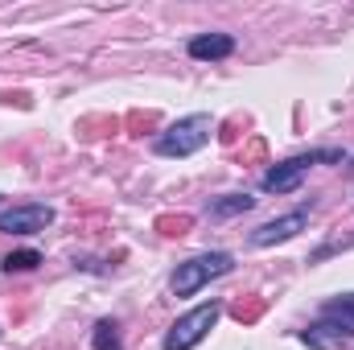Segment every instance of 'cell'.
Returning a JSON list of instances; mask_svg holds the SVG:
<instances>
[{
    "mask_svg": "<svg viewBox=\"0 0 354 350\" xmlns=\"http://www.w3.org/2000/svg\"><path fill=\"white\" fill-rule=\"evenodd\" d=\"M342 161H346L342 149H313V153L288 157V161L272 165V169L260 177V190H264V194H292V190H301V181H305V169H309V165H342Z\"/></svg>",
    "mask_w": 354,
    "mask_h": 350,
    "instance_id": "6da1fadb",
    "label": "cell"
},
{
    "mask_svg": "<svg viewBox=\"0 0 354 350\" xmlns=\"http://www.w3.org/2000/svg\"><path fill=\"white\" fill-rule=\"evenodd\" d=\"M210 128H214V120H210L206 111L185 116V120L169 124V128L153 140V153H157V157H194V153L210 140Z\"/></svg>",
    "mask_w": 354,
    "mask_h": 350,
    "instance_id": "7a4b0ae2",
    "label": "cell"
},
{
    "mask_svg": "<svg viewBox=\"0 0 354 350\" xmlns=\"http://www.w3.org/2000/svg\"><path fill=\"white\" fill-rule=\"evenodd\" d=\"M231 268H235V260H231L227 252H202V256H194V260L177 264L169 288H174V297H194L202 284H210L214 276H227Z\"/></svg>",
    "mask_w": 354,
    "mask_h": 350,
    "instance_id": "3957f363",
    "label": "cell"
},
{
    "mask_svg": "<svg viewBox=\"0 0 354 350\" xmlns=\"http://www.w3.org/2000/svg\"><path fill=\"white\" fill-rule=\"evenodd\" d=\"M218 317H223V305H218V301H206V305L189 309L185 317H177L174 326H169V334H165V350H194L210 330H214Z\"/></svg>",
    "mask_w": 354,
    "mask_h": 350,
    "instance_id": "277c9868",
    "label": "cell"
},
{
    "mask_svg": "<svg viewBox=\"0 0 354 350\" xmlns=\"http://www.w3.org/2000/svg\"><path fill=\"white\" fill-rule=\"evenodd\" d=\"M50 223H54V206H46V202H21V206L0 210L4 235H33V231H46Z\"/></svg>",
    "mask_w": 354,
    "mask_h": 350,
    "instance_id": "5b68a950",
    "label": "cell"
},
{
    "mask_svg": "<svg viewBox=\"0 0 354 350\" xmlns=\"http://www.w3.org/2000/svg\"><path fill=\"white\" fill-rule=\"evenodd\" d=\"M309 227V214L305 210H292V214H280V219H272L264 227H256L252 231V248H276V243H284V239H292L297 231H305Z\"/></svg>",
    "mask_w": 354,
    "mask_h": 350,
    "instance_id": "8992f818",
    "label": "cell"
},
{
    "mask_svg": "<svg viewBox=\"0 0 354 350\" xmlns=\"http://www.w3.org/2000/svg\"><path fill=\"white\" fill-rule=\"evenodd\" d=\"M317 322L334 326L342 338H354V293H342V297L326 301V305H322V313H317Z\"/></svg>",
    "mask_w": 354,
    "mask_h": 350,
    "instance_id": "52a82bcc",
    "label": "cell"
},
{
    "mask_svg": "<svg viewBox=\"0 0 354 350\" xmlns=\"http://www.w3.org/2000/svg\"><path fill=\"white\" fill-rule=\"evenodd\" d=\"M231 54H235L231 33H198L189 42V58H198V62H218V58H231Z\"/></svg>",
    "mask_w": 354,
    "mask_h": 350,
    "instance_id": "ba28073f",
    "label": "cell"
},
{
    "mask_svg": "<svg viewBox=\"0 0 354 350\" xmlns=\"http://www.w3.org/2000/svg\"><path fill=\"white\" fill-rule=\"evenodd\" d=\"M256 206V198L252 194H223V198H214L210 206H206V214L214 219V223H223V219H235V214H248Z\"/></svg>",
    "mask_w": 354,
    "mask_h": 350,
    "instance_id": "9c48e42d",
    "label": "cell"
},
{
    "mask_svg": "<svg viewBox=\"0 0 354 350\" xmlns=\"http://www.w3.org/2000/svg\"><path fill=\"white\" fill-rule=\"evenodd\" d=\"M301 342L309 350H334V347H342L346 338L334 330V326H326V322H313L309 330H301Z\"/></svg>",
    "mask_w": 354,
    "mask_h": 350,
    "instance_id": "30bf717a",
    "label": "cell"
},
{
    "mask_svg": "<svg viewBox=\"0 0 354 350\" xmlns=\"http://www.w3.org/2000/svg\"><path fill=\"white\" fill-rule=\"evenodd\" d=\"M91 347L95 350H124L120 347V330H115V322H95V330H91Z\"/></svg>",
    "mask_w": 354,
    "mask_h": 350,
    "instance_id": "8fae6325",
    "label": "cell"
},
{
    "mask_svg": "<svg viewBox=\"0 0 354 350\" xmlns=\"http://www.w3.org/2000/svg\"><path fill=\"white\" fill-rule=\"evenodd\" d=\"M37 264H41V252H33V248H25V252H8L0 268H4V272H33Z\"/></svg>",
    "mask_w": 354,
    "mask_h": 350,
    "instance_id": "7c38bea8",
    "label": "cell"
}]
</instances>
